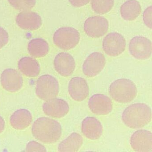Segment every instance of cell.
Wrapping results in <instances>:
<instances>
[{
	"label": "cell",
	"instance_id": "cell-1",
	"mask_svg": "<svg viewBox=\"0 0 152 152\" xmlns=\"http://www.w3.org/2000/svg\"><path fill=\"white\" fill-rule=\"evenodd\" d=\"M34 137L41 142L52 144L57 141L62 135V127L57 121L48 117L38 118L32 128Z\"/></svg>",
	"mask_w": 152,
	"mask_h": 152
},
{
	"label": "cell",
	"instance_id": "cell-2",
	"mask_svg": "<svg viewBox=\"0 0 152 152\" xmlns=\"http://www.w3.org/2000/svg\"><path fill=\"white\" fill-rule=\"evenodd\" d=\"M152 119L150 107L144 103L132 104L123 112L122 120L126 126L131 129L142 128L147 125Z\"/></svg>",
	"mask_w": 152,
	"mask_h": 152
},
{
	"label": "cell",
	"instance_id": "cell-3",
	"mask_svg": "<svg viewBox=\"0 0 152 152\" xmlns=\"http://www.w3.org/2000/svg\"><path fill=\"white\" fill-rule=\"evenodd\" d=\"M109 93L112 98L116 102L127 103L135 99L137 89L132 81L129 79H120L110 84Z\"/></svg>",
	"mask_w": 152,
	"mask_h": 152
},
{
	"label": "cell",
	"instance_id": "cell-4",
	"mask_svg": "<svg viewBox=\"0 0 152 152\" xmlns=\"http://www.w3.org/2000/svg\"><path fill=\"white\" fill-rule=\"evenodd\" d=\"M59 90L58 81L52 75H42L37 80L36 94L40 99L44 101L56 98L58 95Z\"/></svg>",
	"mask_w": 152,
	"mask_h": 152
},
{
	"label": "cell",
	"instance_id": "cell-5",
	"mask_svg": "<svg viewBox=\"0 0 152 152\" xmlns=\"http://www.w3.org/2000/svg\"><path fill=\"white\" fill-rule=\"evenodd\" d=\"M80 40V33L72 27L59 28L55 32L53 36V41L55 45L64 50H69L75 48Z\"/></svg>",
	"mask_w": 152,
	"mask_h": 152
},
{
	"label": "cell",
	"instance_id": "cell-6",
	"mask_svg": "<svg viewBox=\"0 0 152 152\" xmlns=\"http://www.w3.org/2000/svg\"><path fill=\"white\" fill-rule=\"evenodd\" d=\"M152 45L151 41L143 36H136L129 43V51L136 59L145 60L151 56Z\"/></svg>",
	"mask_w": 152,
	"mask_h": 152
},
{
	"label": "cell",
	"instance_id": "cell-7",
	"mask_svg": "<svg viewBox=\"0 0 152 152\" xmlns=\"http://www.w3.org/2000/svg\"><path fill=\"white\" fill-rule=\"evenodd\" d=\"M125 39L118 33H109L103 40V50L105 53L110 56H120L125 50Z\"/></svg>",
	"mask_w": 152,
	"mask_h": 152
},
{
	"label": "cell",
	"instance_id": "cell-8",
	"mask_svg": "<svg viewBox=\"0 0 152 152\" xmlns=\"http://www.w3.org/2000/svg\"><path fill=\"white\" fill-rule=\"evenodd\" d=\"M108 21L103 17H91L85 21L84 31L87 35L91 38H99L105 34L108 31Z\"/></svg>",
	"mask_w": 152,
	"mask_h": 152
},
{
	"label": "cell",
	"instance_id": "cell-9",
	"mask_svg": "<svg viewBox=\"0 0 152 152\" xmlns=\"http://www.w3.org/2000/svg\"><path fill=\"white\" fill-rule=\"evenodd\" d=\"M105 64L104 55L100 52H93L85 59L83 65V72L88 77H95L102 72Z\"/></svg>",
	"mask_w": 152,
	"mask_h": 152
},
{
	"label": "cell",
	"instance_id": "cell-10",
	"mask_svg": "<svg viewBox=\"0 0 152 152\" xmlns=\"http://www.w3.org/2000/svg\"><path fill=\"white\" fill-rule=\"evenodd\" d=\"M130 144L132 148L136 152H152V132L145 129L137 131L131 137Z\"/></svg>",
	"mask_w": 152,
	"mask_h": 152
},
{
	"label": "cell",
	"instance_id": "cell-11",
	"mask_svg": "<svg viewBox=\"0 0 152 152\" xmlns=\"http://www.w3.org/2000/svg\"><path fill=\"white\" fill-rule=\"evenodd\" d=\"M1 86L4 89L15 92L21 89L23 85V78L19 72L11 68L5 69L1 76Z\"/></svg>",
	"mask_w": 152,
	"mask_h": 152
},
{
	"label": "cell",
	"instance_id": "cell-12",
	"mask_svg": "<svg viewBox=\"0 0 152 152\" xmlns=\"http://www.w3.org/2000/svg\"><path fill=\"white\" fill-rule=\"evenodd\" d=\"M68 103L62 99H52L47 100L42 105V110L46 115L60 118L65 116L69 111Z\"/></svg>",
	"mask_w": 152,
	"mask_h": 152
},
{
	"label": "cell",
	"instance_id": "cell-13",
	"mask_svg": "<svg viewBox=\"0 0 152 152\" xmlns=\"http://www.w3.org/2000/svg\"><path fill=\"white\" fill-rule=\"evenodd\" d=\"M88 105L91 111L97 115H106L113 110L112 100L103 94L93 95L89 99Z\"/></svg>",
	"mask_w": 152,
	"mask_h": 152
},
{
	"label": "cell",
	"instance_id": "cell-14",
	"mask_svg": "<svg viewBox=\"0 0 152 152\" xmlns=\"http://www.w3.org/2000/svg\"><path fill=\"white\" fill-rule=\"evenodd\" d=\"M55 70L61 76L68 77L72 74L75 68V62L72 55L66 52L58 54L54 59Z\"/></svg>",
	"mask_w": 152,
	"mask_h": 152
},
{
	"label": "cell",
	"instance_id": "cell-15",
	"mask_svg": "<svg viewBox=\"0 0 152 152\" xmlns=\"http://www.w3.org/2000/svg\"><path fill=\"white\" fill-rule=\"evenodd\" d=\"M68 92L72 99L75 101L80 102L86 99L89 93L86 80L80 77L72 78L68 84Z\"/></svg>",
	"mask_w": 152,
	"mask_h": 152
},
{
	"label": "cell",
	"instance_id": "cell-16",
	"mask_svg": "<svg viewBox=\"0 0 152 152\" xmlns=\"http://www.w3.org/2000/svg\"><path fill=\"white\" fill-rule=\"evenodd\" d=\"M16 22L21 29L30 31L38 30L42 24V20L39 15L28 10L19 13L17 16Z\"/></svg>",
	"mask_w": 152,
	"mask_h": 152
},
{
	"label": "cell",
	"instance_id": "cell-17",
	"mask_svg": "<svg viewBox=\"0 0 152 152\" xmlns=\"http://www.w3.org/2000/svg\"><path fill=\"white\" fill-rule=\"evenodd\" d=\"M82 132L84 136L90 140L98 139L103 134L102 124L96 118L88 117L82 122Z\"/></svg>",
	"mask_w": 152,
	"mask_h": 152
},
{
	"label": "cell",
	"instance_id": "cell-18",
	"mask_svg": "<svg viewBox=\"0 0 152 152\" xmlns=\"http://www.w3.org/2000/svg\"><path fill=\"white\" fill-rule=\"evenodd\" d=\"M10 125L14 129L23 130L30 126L32 121V115L26 109H20L15 111L10 118Z\"/></svg>",
	"mask_w": 152,
	"mask_h": 152
},
{
	"label": "cell",
	"instance_id": "cell-19",
	"mask_svg": "<svg viewBox=\"0 0 152 152\" xmlns=\"http://www.w3.org/2000/svg\"><path fill=\"white\" fill-rule=\"evenodd\" d=\"M18 67L20 72L27 77H36L40 72V67L38 61L30 57H25L20 59Z\"/></svg>",
	"mask_w": 152,
	"mask_h": 152
},
{
	"label": "cell",
	"instance_id": "cell-20",
	"mask_svg": "<svg viewBox=\"0 0 152 152\" xmlns=\"http://www.w3.org/2000/svg\"><path fill=\"white\" fill-rule=\"evenodd\" d=\"M120 11L121 16L124 20L132 21L140 15L141 6L137 0H128L121 6Z\"/></svg>",
	"mask_w": 152,
	"mask_h": 152
},
{
	"label": "cell",
	"instance_id": "cell-21",
	"mask_svg": "<svg viewBox=\"0 0 152 152\" xmlns=\"http://www.w3.org/2000/svg\"><path fill=\"white\" fill-rule=\"evenodd\" d=\"M83 143V138L79 133L73 132L58 145L59 152H77Z\"/></svg>",
	"mask_w": 152,
	"mask_h": 152
},
{
	"label": "cell",
	"instance_id": "cell-22",
	"mask_svg": "<svg viewBox=\"0 0 152 152\" xmlns=\"http://www.w3.org/2000/svg\"><path fill=\"white\" fill-rule=\"evenodd\" d=\"M28 50L32 56L39 58L48 55L49 51V46L45 40L37 38L33 39L29 42Z\"/></svg>",
	"mask_w": 152,
	"mask_h": 152
},
{
	"label": "cell",
	"instance_id": "cell-23",
	"mask_svg": "<svg viewBox=\"0 0 152 152\" xmlns=\"http://www.w3.org/2000/svg\"><path fill=\"white\" fill-rule=\"evenodd\" d=\"M114 0H92L91 5L92 10L96 13L105 14L113 8Z\"/></svg>",
	"mask_w": 152,
	"mask_h": 152
},
{
	"label": "cell",
	"instance_id": "cell-24",
	"mask_svg": "<svg viewBox=\"0 0 152 152\" xmlns=\"http://www.w3.org/2000/svg\"><path fill=\"white\" fill-rule=\"evenodd\" d=\"M11 6L17 10L27 11L35 6L36 0H8Z\"/></svg>",
	"mask_w": 152,
	"mask_h": 152
},
{
	"label": "cell",
	"instance_id": "cell-25",
	"mask_svg": "<svg viewBox=\"0 0 152 152\" xmlns=\"http://www.w3.org/2000/svg\"><path fill=\"white\" fill-rule=\"evenodd\" d=\"M26 152H47L44 146L35 141H31L26 145Z\"/></svg>",
	"mask_w": 152,
	"mask_h": 152
},
{
	"label": "cell",
	"instance_id": "cell-26",
	"mask_svg": "<svg viewBox=\"0 0 152 152\" xmlns=\"http://www.w3.org/2000/svg\"><path fill=\"white\" fill-rule=\"evenodd\" d=\"M152 7H148L143 13V18L144 23L149 29H152Z\"/></svg>",
	"mask_w": 152,
	"mask_h": 152
},
{
	"label": "cell",
	"instance_id": "cell-27",
	"mask_svg": "<svg viewBox=\"0 0 152 152\" xmlns=\"http://www.w3.org/2000/svg\"><path fill=\"white\" fill-rule=\"evenodd\" d=\"M8 42V34L5 29L0 27V49L6 46Z\"/></svg>",
	"mask_w": 152,
	"mask_h": 152
},
{
	"label": "cell",
	"instance_id": "cell-28",
	"mask_svg": "<svg viewBox=\"0 0 152 152\" xmlns=\"http://www.w3.org/2000/svg\"><path fill=\"white\" fill-rule=\"evenodd\" d=\"M91 0H69L72 5L76 7H80L87 5Z\"/></svg>",
	"mask_w": 152,
	"mask_h": 152
},
{
	"label": "cell",
	"instance_id": "cell-29",
	"mask_svg": "<svg viewBox=\"0 0 152 152\" xmlns=\"http://www.w3.org/2000/svg\"><path fill=\"white\" fill-rule=\"evenodd\" d=\"M5 129V122L3 118L0 115V134L2 133Z\"/></svg>",
	"mask_w": 152,
	"mask_h": 152
}]
</instances>
